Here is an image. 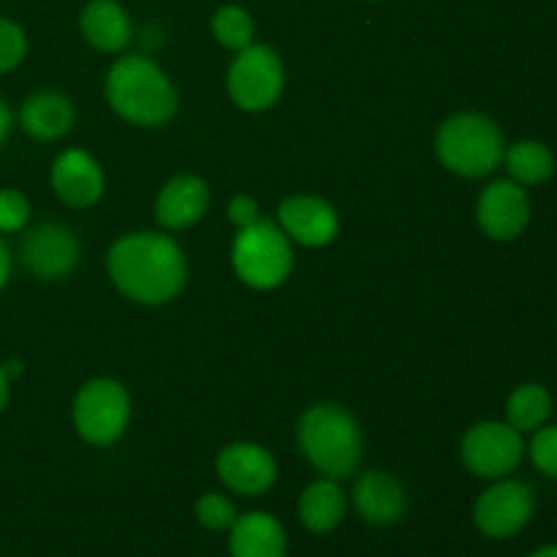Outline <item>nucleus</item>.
Listing matches in <instances>:
<instances>
[{
  "instance_id": "obj_8",
  "label": "nucleus",
  "mask_w": 557,
  "mask_h": 557,
  "mask_svg": "<svg viewBox=\"0 0 557 557\" xmlns=\"http://www.w3.org/2000/svg\"><path fill=\"white\" fill-rule=\"evenodd\" d=\"M462 462L482 479H504L515 471L525 455L520 430L509 422L473 424L462 438Z\"/></svg>"
},
{
  "instance_id": "obj_23",
  "label": "nucleus",
  "mask_w": 557,
  "mask_h": 557,
  "mask_svg": "<svg viewBox=\"0 0 557 557\" xmlns=\"http://www.w3.org/2000/svg\"><path fill=\"white\" fill-rule=\"evenodd\" d=\"M212 33H215L218 41L228 49H245L253 44L256 25L253 16L243 9V5H223L212 16Z\"/></svg>"
},
{
  "instance_id": "obj_11",
  "label": "nucleus",
  "mask_w": 557,
  "mask_h": 557,
  "mask_svg": "<svg viewBox=\"0 0 557 557\" xmlns=\"http://www.w3.org/2000/svg\"><path fill=\"white\" fill-rule=\"evenodd\" d=\"M476 218L487 237L509 243L525 232L531 221V199L515 180H495L479 196Z\"/></svg>"
},
{
  "instance_id": "obj_25",
  "label": "nucleus",
  "mask_w": 557,
  "mask_h": 557,
  "mask_svg": "<svg viewBox=\"0 0 557 557\" xmlns=\"http://www.w3.org/2000/svg\"><path fill=\"white\" fill-rule=\"evenodd\" d=\"M27 38L25 30L9 16H0V74L14 71L25 60Z\"/></svg>"
},
{
  "instance_id": "obj_16",
  "label": "nucleus",
  "mask_w": 557,
  "mask_h": 557,
  "mask_svg": "<svg viewBox=\"0 0 557 557\" xmlns=\"http://www.w3.org/2000/svg\"><path fill=\"white\" fill-rule=\"evenodd\" d=\"M207 207H210V188L205 180L194 177V174H180V177L169 180L158 194L156 218L169 232H180V228H188L201 221Z\"/></svg>"
},
{
  "instance_id": "obj_6",
  "label": "nucleus",
  "mask_w": 557,
  "mask_h": 557,
  "mask_svg": "<svg viewBox=\"0 0 557 557\" xmlns=\"http://www.w3.org/2000/svg\"><path fill=\"white\" fill-rule=\"evenodd\" d=\"M131 422V397L120 381L92 379L76 392V433L92 446H109L125 433Z\"/></svg>"
},
{
  "instance_id": "obj_10",
  "label": "nucleus",
  "mask_w": 557,
  "mask_h": 557,
  "mask_svg": "<svg viewBox=\"0 0 557 557\" xmlns=\"http://www.w3.org/2000/svg\"><path fill=\"white\" fill-rule=\"evenodd\" d=\"M22 264L41 281H63L79 264V239L63 223H41L33 226L22 239Z\"/></svg>"
},
{
  "instance_id": "obj_32",
  "label": "nucleus",
  "mask_w": 557,
  "mask_h": 557,
  "mask_svg": "<svg viewBox=\"0 0 557 557\" xmlns=\"http://www.w3.org/2000/svg\"><path fill=\"white\" fill-rule=\"evenodd\" d=\"M531 557H557V544H547V547H539Z\"/></svg>"
},
{
  "instance_id": "obj_4",
  "label": "nucleus",
  "mask_w": 557,
  "mask_h": 557,
  "mask_svg": "<svg viewBox=\"0 0 557 557\" xmlns=\"http://www.w3.org/2000/svg\"><path fill=\"white\" fill-rule=\"evenodd\" d=\"M438 161L460 177H487L504 163V134L487 114L460 112L446 120L435 136Z\"/></svg>"
},
{
  "instance_id": "obj_29",
  "label": "nucleus",
  "mask_w": 557,
  "mask_h": 557,
  "mask_svg": "<svg viewBox=\"0 0 557 557\" xmlns=\"http://www.w3.org/2000/svg\"><path fill=\"white\" fill-rule=\"evenodd\" d=\"M9 277H11V250L9 245H5L3 234H0V288L9 283Z\"/></svg>"
},
{
  "instance_id": "obj_22",
  "label": "nucleus",
  "mask_w": 557,
  "mask_h": 557,
  "mask_svg": "<svg viewBox=\"0 0 557 557\" xmlns=\"http://www.w3.org/2000/svg\"><path fill=\"white\" fill-rule=\"evenodd\" d=\"M553 413V397L542 384L517 386L506 403V422L520 433H536Z\"/></svg>"
},
{
  "instance_id": "obj_2",
  "label": "nucleus",
  "mask_w": 557,
  "mask_h": 557,
  "mask_svg": "<svg viewBox=\"0 0 557 557\" xmlns=\"http://www.w3.org/2000/svg\"><path fill=\"white\" fill-rule=\"evenodd\" d=\"M107 101L125 123L158 128L177 109V92L156 60L125 54L107 74Z\"/></svg>"
},
{
  "instance_id": "obj_5",
  "label": "nucleus",
  "mask_w": 557,
  "mask_h": 557,
  "mask_svg": "<svg viewBox=\"0 0 557 557\" xmlns=\"http://www.w3.org/2000/svg\"><path fill=\"white\" fill-rule=\"evenodd\" d=\"M232 264L239 281L250 288L270 292L281 286L294 267L292 243L281 223L259 218L250 226L239 228L232 245Z\"/></svg>"
},
{
  "instance_id": "obj_17",
  "label": "nucleus",
  "mask_w": 557,
  "mask_h": 557,
  "mask_svg": "<svg viewBox=\"0 0 557 557\" xmlns=\"http://www.w3.org/2000/svg\"><path fill=\"white\" fill-rule=\"evenodd\" d=\"M288 536L281 522L267 511H248L228 528L232 557H286Z\"/></svg>"
},
{
  "instance_id": "obj_18",
  "label": "nucleus",
  "mask_w": 557,
  "mask_h": 557,
  "mask_svg": "<svg viewBox=\"0 0 557 557\" xmlns=\"http://www.w3.org/2000/svg\"><path fill=\"white\" fill-rule=\"evenodd\" d=\"M82 36L101 52H123L131 44V16L117 0H90L79 16Z\"/></svg>"
},
{
  "instance_id": "obj_20",
  "label": "nucleus",
  "mask_w": 557,
  "mask_h": 557,
  "mask_svg": "<svg viewBox=\"0 0 557 557\" xmlns=\"http://www.w3.org/2000/svg\"><path fill=\"white\" fill-rule=\"evenodd\" d=\"M346 493L337 484V479H319V482L308 484L305 493L299 495L297 515L299 522L308 528L310 533H332L346 517Z\"/></svg>"
},
{
  "instance_id": "obj_30",
  "label": "nucleus",
  "mask_w": 557,
  "mask_h": 557,
  "mask_svg": "<svg viewBox=\"0 0 557 557\" xmlns=\"http://www.w3.org/2000/svg\"><path fill=\"white\" fill-rule=\"evenodd\" d=\"M11 123H14V114H11L9 103H5L3 98H0V147H3L5 139H9Z\"/></svg>"
},
{
  "instance_id": "obj_3",
  "label": "nucleus",
  "mask_w": 557,
  "mask_h": 557,
  "mask_svg": "<svg viewBox=\"0 0 557 557\" xmlns=\"http://www.w3.org/2000/svg\"><path fill=\"white\" fill-rule=\"evenodd\" d=\"M299 449L326 479H348L362 462V430L341 406L321 403L308 408L297 428Z\"/></svg>"
},
{
  "instance_id": "obj_31",
  "label": "nucleus",
  "mask_w": 557,
  "mask_h": 557,
  "mask_svg": "<svg viewBox=\"0 0 557 557\" xmlns=\"http://www.w3.org/2000/svg\"><path fill=\"white\" fill-rule=\"evenodd\" d=\"M9 375H5V368L0 364V413H3L5 403H9Z\"/></svg>"
},
{
  "instance_id": "obj_14",
  "label": "nucleus",
  "mask_w": 557,
  "mask_h": 557,
  "mask_svg": "<svg viewBox=\"0 0 557 557\" xmlns=\"http://www.w3.org/2000/svg\"><path fill=\"white\" fill-rule=\"evenodd\" d=\"M103 169L90 152L65 150L52 163V190L69 207H92L103 196Z\"/></svg>"
},
{
  "instance_id": "obj_19",
  "label": "nucleus",
  "mask_w": 557,
  "mask_h": 557,
  "mask_svg": "<svg viewBox=\"0 0 557 557\" xmlns=\"http://www.w3.org/2000/svg\"><path fill=\"white\" fill-rule=\"evenodd\" d=\"M74 103L63 92H36L20 109V125L25 134L38 141H54L65 136L74 125Z\"/></svg>"
},
{
  "instance_id": "obj_12",
  "label": "nucleus",
  "mask_w": 557,
  "mask_h": 557,
  "mask_svg": "<svg viewBox=\"0 0 557 557\" xmlns=\"http://www.w3.org/2000/svg\"><path fill=\"white\" fill-rule=\"evenodd\" d=\"M218 476L237 495H264L277 482V462L259 444H232L218 455Z\"/></svg>"
},
{
  "instance_id": "obj_9",
  "label": "nucleus",
  "mask_w": 557,
  "mask_h": 557,
  "mask_svg": "<svg viewBox=\"0 0 557 557\" xmlns=\"http://www.w3.org/2000/svg\"><path fill=\"white\" fill-rule=\"evenodd\" d=\"M536 498L531 487L511 479H500L479 495L473 522L487 539H511L531 522Z\"/></svg>"
},
{
  "instance_id": "obj_7",
  "label": "nucleus",
  "mask_w": 557,
  "mask_h": 557,
  "mask_svg": "<svg viewBox=\"0 0 557 557\" xmlns=\"http://www.w3.org/2000/svg\"><path fill=\"white\" fill-rule=\"evenodd\" d=\"M286 82L283 60L277 52L264 44H250L239 49L234 63L228 65V96L245 112H264L277 103Z\"/></svg>"
},
{
  "instance_id": "obj_28",
  "label": "nucleus",
  "mask_w": 557,
  "mask_h": 557,
  "mask_svg": "<svg viewBox=\"0 0 557 557\" xmlns=\"http://www.w3.org/2000/svg\"><path fill=\"white\" fill-rule=\"evenodd\" d=\"M228 221L234 223L237 228H245L250 226V223L259 221V201L250 199V196H234L232 201H228V210H226Z\"/></svg>"
},
{
  "instance_id": "obj_27",
  "label": "nucleus",
  "mask_w": 557,
  "mask_h": 557,
  "mask_svg": "<svg viewBox=\"0 0 557 557\" xmlns=\"http://www.w3.org/2000/svg\"><path fill=\"white\" fill-rule=\"evenodd\" d=\"M531 460L544 476L557 479V424L536 430L531 441Z\"/></svg>"
},
{
  "instance_id": "obj_13",
  "label": "nucleus",
  "mask_w": 557,
  "mask_h": 557,
  "mask_svg": "<svg viewBox=\"0 0 557 557\" xmlns=\"http://www.w3.org/2000/svg\"><path fill=\"white\" fill-rule=\"evenodd\" d=\"M277 223L288 239L305 248H324L341 232V218L330 201L319 196H292L277 210Z\"/></svg>"
},
{
  "instance_id": "obj_24",
  "label": "nucleus",
  "mask_w": 557,
  "mask_h": 557,
  "mask_svg": "<svg viewBox=\"0 0 557 557\" xmlns=\"http://www.w3.org/2000/svg\"><path fill=\"white\" fill-rule=\"evenodd\" d=\"M237 517L239 515L234 500L221 493H205L199 500H196V520H199L201 528H207V531L212 533L228 531Z\"/></svg>"
},
{
  "instance_id": "obj_15",
  "label": "nucleus",
  "mask_w": 557,
  "mask_h": 557,
  "mask_svg": "<svg viewBox=\"0 0 557 557\" xmlns=\"http://www.w3.org/2000/svg\"><path fill=\"white\" fill-rule=\"evenodd\" d=\"M354 506L370 525H395L408 509V493L397 476L386 471H368L354 484Z\"/></svg>"
},
{
  "instance_id": "obj_26",
  "label": "nucleus",
  "mask_w": 557,
  "mask_h": 557,
  "mask_svg": "<svg viewBox=\"0 0 557 557\" xmlns=\"http://www.w3.org/2000/svg\"><path fill=\"white\" fill-rule=\"evenodd\" d=\"M30 221V201L16 188H0V234L22 232Z\"/></svg>"
},
{
  "instance_id": "obj_1",
  "label": "nucleus",
  "mask_w": 557,
  "mask_h": 557,
  "mask_svg": "<svg viewBox=\"0 0 557 557\" xmlns=\"http://www.w3.org/2000/svg\"><path fill=\"white\" fill-rule=\"evenodd\" d=\"M109 277L139 305H163L177 297L188 277V264L169 234L134 232L120 237L107 256Z\"/></svg>"
},
{
  "instance_id": "obj_21",
  "label": "nucleus",
  "mask_w": 557,
  "mask_h": 557,
  "mask_svg": "<svg viewBox=\"0 0 557 557\" xmlns=\"http://www.w3.org/2000/svg\"><path fill=\"white\" fill-rule=\"evenodd\" d=\"M504 163L511 180L520 185H542L553 177L555 156L544 141L522 139L504 152Z\"/></svg>"
}]
</instances>
